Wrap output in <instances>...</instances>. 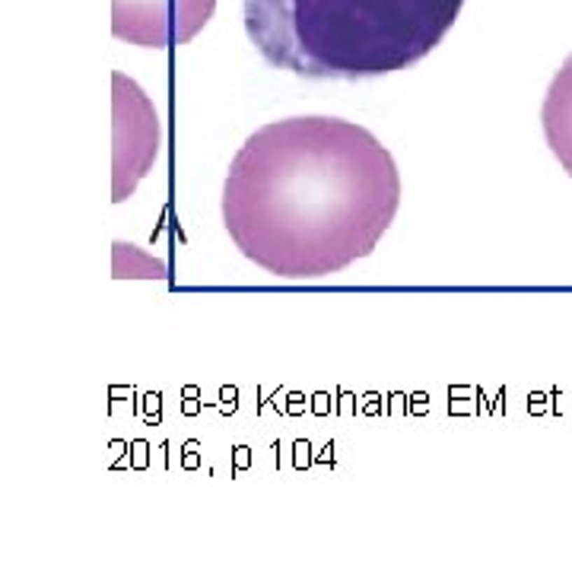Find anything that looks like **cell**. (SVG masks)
<instances>
[{
    "label": "cell",
    "mask_w": 572,
    "mask_h": 572,
    "mask_svg": "<svg viewBox=\"0 0 572 572\" xmlns=\"http://www.w3.org/2000/svg\"><path fill=\"white\" fill-rule=\"evenodd\" d=\"M400 207V172L372 131L344 118H283L239 146L223 185L232 245L283 280L369 258Z\"/></svg>",
    "instance_id": "cell-1"
},
{
    "label": "cell",
    "mask_w": 572,
    "mask_h": 572,
    "mask_svg": "<svg viewBox=\"0 0 572 572\" xmlns=\"http://www.w3.org/2000/svg\"><path fill=\"white\" fill-rule=\"evenodd\" d=\"M461 7L464 0H245V32L277 70L365 80L423 61Z\"/></svg>",
    "instance_id": "cell-2"
},
{
    "label": "cell",
    "mask_w": 572,
    "mask_h": 572,
    "mask_svg": "<svg viewBox=\"0 0 572 572\" xmlns=\"http://www.w3.org/2000/svg\"><path fill=\"white\" fill-rule=\"evenodd\" d=\"M162 125L150 96L125 74H111V200L125 204L150 175Z\"/></svg>",
    "instance_id": "cell-3"
},
{
    "label": "cell",
    "mask_w": 572,
    "mask_h": 572,
    "mask_svg": "<svg viewBox=\"0 0 572 572\" xmlns=\"http://www.w3.org/2000/svg\"><path fill=\"white\" fill-rule=\"evenodd\" d=\"M216 0H111L115 39L140 48H175L210 22Z\"/></svg>",
    "instance_id": "cell-4"
},
{
    "label": "cell",
    "mask_w": 572,
    "mask_h": 572,
    "mask_svg": "<svg viewBox=\"0 0 572 572\" xmlns=\"http://www.w3.org/2000/svg\"><path fill=\"white\" fill-rule=\"evenodd\" d=\"M540 125H544L550 153L572 179V55L566 57L563 67L553 74L550 86H547Z\"/></svg>",
    "instance_id": "cell-5"
},
{
    "label": "cell",
    "mask_w": 572,
    "mask_h": 572,
    "mask_svg": "<svg viewBox=\"0 0 572 572\" xmlns=\"http://www.w3.org/2000/svg\"><path fill=\"white\" fill-rule=\"evenodd\" d=\"M115 255L127 258V264L115 261V277H159V280H166V264H159V261H153V258L140 255L134 245L115 242Z\"/></svg>",
    "instance_id": "cell-6"
}]
</instances>
